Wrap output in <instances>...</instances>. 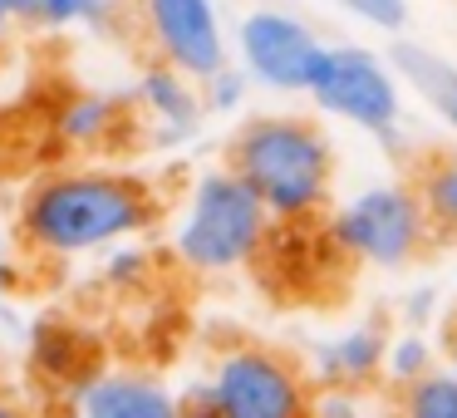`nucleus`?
Listing matches in <instances>:
<instances>
[{"label":"nucleus","instance_id":"f03ea898","mask_svg":"<svg viewBox=\"0 0 457 418\" xmlns=\"http://www.w3.org/2000/svg\"><path fill=\"white\" fill-rule=\"evenodd\" d=\"M227 168L280 227H310L335 197V143L305 113H256L231 133Z\"/></svg>","mask_w":457,"mask_h":418},{"label":"nucleus","instance_id":"aec40b11","mask_svg":"<svg viewBox=\"0 0 457 418\" xmlns=\"http://www.w3.org/2000/svg\"><path fill=\"white\" fill-rule=\"evenodd\" d=\"M148 276H153V256L138 247V237L104 251V280H109L113 290H138Z\"/></svg>","mask_w":457,"mask_h":418},{"label":"nucleus","instance_id":"f3484780","mask_svg":"<svg viewBox=\"0 0 457 418\" xmlns=\"http://www.w3.org/2000/svg\"><path fill=\"white\" fill-rule=\"evenodd\" d=\"M418 197L428 207L433 237H457V158H433L413 178Z\"/></svg>","mask_w":457,"mask_h":418},{"label":"nucleus","instance_id":"412c9836","mask_svg":"<svg viewBox=\"0 0 457 418\" xmlns=\"http://www.w3.org/2000/svg\"><path fill=\"white\" fill-rule=\"evenodd\" d=\"M349 21L369 25L378 35H403L408 25V0H335Z\"/></svg>","mask_w":457,"mask_h":418},{"label":"nucleus","instance_id":"dca6fc26","mask_svg":"<svg viewBox=\"0 0 457 418\" xmlns=\"http://www.w3.org/2000/svg\"><path fill=\"white\" fill-rule=\"evenodd\" d=\"M443 364V345H433V335L418 325H403L398 335H388V355H384V384L403 389L413 379H423L428 369Z\"/></svg>","mask_w":457,"mask_h":418},{"label":"nucleus","instance_id":"6ab92c4d","mask_svg":"<svg viewBox=\"0 0 457 418\" xmlns=\"http://www.w3.org/2000/svg\"><path fill=\"white\" fill-rule=\"evenodd\" d=\"M251 89H256L251 74L231 60V64H221L212 79H202V104H207V113H237L241 104L251 99Z\"/></svg>","mask_w":457,"mask_h":418},{"label":"nucleus","instance_id":"a211bd4d","mask_svg":"<svg viewBox=\"0 0 457 418\" xmlns=\"http://www.w3.org/2000/svg\"><path fill=\"white\" fill-rule=\"evenodd\" d=\"M394 394H398L394 408L403 418H457V374L447 364L428 369L423 379L394 389Z\"/></svg>","mask_w":457,"mask_h":418},{"label":"nucleus","instance_id":"1a4fd4ad","mask_svg":"<svg viewBox=\"0 0 457 418\" xmlns=\"http://www.w3.org/2000/svg\"><path fill=\"white\" fill-rule=\"evenodd\" d=\"M133 109H138V119L153 129L158 148H172V143H187L192 133H197L207 104H202V84L192 79V74L172 70V64H162V60H153L148 70L138 74Z\"/></svg>","mask_w":457,"mask_h":418},{"label":"nucleus","instance_id":"b1692460","mask_svg":"<svg viewBox=\"0 0 457 418\" xmlns=\"http://www.w3.org/2000/svg\"><path fill=\"white\" fill-rule=\"evenodd\" d=\"M443 364L457 374V310H453V320L443 325Z\"/></svg>","mask_w":457,"mask_h":418},{"label":"nucleus","instance_id":"393cba45","mask_svg":"<svg viewBox=\"0 0 457 418\" xmlns=\"http://www.w3.org/2000/svg\"><path fill=\"white\" fill-rule=\"evenodd\" d=\"M0 418H30V408H25V404H21V398H15L5 384H0Z\"/></svg>","mask_w":457,"mask_h":418},{"label":"nucleus","instance_id":"4be33fe9","mask_svg":"<svg viewBox=\"0 0 457 418\" xmlns=\"http://www.w3.org/2000/svg\"><path fill=\"white\" fill-rule=\"evenodd\" d=\"M310 418H369L364 389H339V384L315 389V398H310Z\"/></svg>","mask_w":457,"mask_h":418},{"label":"nucleus","instance_id":"20e7f679","mask_svg":"<svg viewBox=\"0 0 457 418\" xmlns=\"http://www.w3.org/2000/svg\"><path fill=\"white\" fill-rule=\"evenodd\" d=\"M310 369L276 345H231L178 394V418H310Z\"/></svg>","mask_w":457,"mask_h":418},{"label":"nucleus","instance_id":"9d476101","mask_svg":"<svg viewBox=\"0 0 457 418\" xmlns=\"http://www.w3.org/2000/svg\"><path fill=\"white\" fill-rule=\"evenodd\" d=\"M104 369V355L94 345V335L74 320H40L30 330V374L40 379L50 394L74 398L94 374Z\"/></svg>","mask_w":457,"mask_h":418},{"label":"nucleus","instance_id":"0eeeda50","mask_svg":"<svg viewBox=\"0 0 457 418\" xmlns=\"http://www.w3.org/2000/svg\"><path fill=\"white\" fill-rule=\"evenodd\" d=\"M320 54L325 40L315 35V25L280 5H251L231 30V60L266 94H305Z\"/></svg>","mask_w":457,"mask_h":418},{"label":"nucleus","instance_id":"2eb2a0df","mask_svg":"<svg viewBox=\"0 0 457 418\" xmlns=\"http://www.w3.org/2000/svg\"><path fill=\"white\" fill-rule=\"evenodd\" d=\"M15 21L30 30H104L119 0H11Z\"/></svg>","mask_w":457,"mask_h":418},{"label":"nucleus","instance_id":"7ed1b4c3","mask_svg":"<svg viewBox=\"0 0 457 418\" xmlns=\"http://www.w3.org/2000/svg\"><path fill=\"white\" fill-rule=\"evenodd\" d=\"M270 241L276 217L231 168L202 172L172 222V256L197 276H231L256 266Z\"/></svg>","mask_w":457,"mask_h":418},{"label":"nucleus","instance_id":"bb28decb","mask_svg":"<svg viewBox=\"0 0 457 418\" xmlns=\"http://www.w3.org/2000/svg\"><path fill=\"white\" fill-rule=\"evenodd\" d=\"M15 25H21V21H15V5H11V0H0V50H5V40H11Z\"/></svg>","mask_w":457,"mask_h":418},{"label":"nucleus","instance_id":"4468645a","mask_svg":"<svg viewBox=\"0 0 457 418\" xmlns=\"http://www.w3.org/2000/svg\"><path fill=\"white\" fill-rule=\"evenodd\" d=\"M388 60H394L403 89H413L428 104V113L457 133V60L428 50V45H408V40H398Z\"/></svg>","mask_w":457,"mask_h":418},{"label":"nucleus","instance_id":"cd10ccee","mask_svg":"<svg viewBox=\"0 0 457 418\" xmlns=\"http://www.w3.org/2000/svg\"><path fill=\"white\" fill-rule=\"evenodd\" d=\"M384 418H403V414H398V408H394V414H384Z\"/></svg>","mask_w":457,"mask_h":418},{"label":"nucleus","instance_id":"6e6552de","mask_svg":"<svg viewBox=\"0 0 457 418\" xmlns=\"http://www.w3.org/2000/svg\"><path fill=\"white\" fill-rule=\"evenodd\" d=\"M143 40L153 45V60L212 79L221 64H231V30L221 21V0H138Z\"/></svg>","mask_w":457,"mask_h":418},{"label":"nucleus","instance_id":"5701e85b","mask_svg":"<svg viewBox=\"0 0 457 418\" xmlns=\"http://www.w3.org/2000/svg\"><path fill=\"white\" fill-rule=\"evenodd\" d=\"M437 315V290H413V296H408L403 300V320H408V325H418V330H428V320H433Z\"/></svg>","mask_w":457,"mask_h":418},{"label":"nucleus","instance_id":"f8f14e48","mask_svg":"<svg viewBox=\"0 0 457 418\" xmlns=\"http://www.w3.org/2000/svg\"><path fill=\"white\" fill-rule=\"evenodd\" d=\"M384 355H388V330L378 320H364V325H349L339 335L320 339L310 349V384L325 389H378L384 384Z\"/></svg>","mask_w":457,"mask_h":418},{"label":"nucleus","instance_id":"f257e3e1","mask_svg":"<svg viewBox=\"0 0 457 418\" xmlns=\"http://www.w3.org/2000/svg\"><path fill=\"white\" fill-rule=\"evenodd\" d=\"M158 217L162 202L148 178L84 163V168H60L30 182L15 207V231L35 256L74 261L143 237Z\"/></svg>","mask_w":457,"mask_h":418},{"label":"nucleus","instance_id":"9b49d317","mask_svg":"<svg viewBox=\"0 0 457 418\" xmlns=\"http://www.w3.org/2000/svg\"><path fill=\"white\" fill-rule=\"evenodd\" d=\"M70 408L74 418H178V394L143 369H99Z\"/></svg>","mask_w":457,"mask_h":418},{"label":"nucleus","instance_id":"ddd939ff","mask_svg":"<svg viewBox=\"0 0 457 418\" xmlns=\"http://www.w3.org/2000/svg\"><path fill=\"white\" fill-rule=\"evenodd\" d=\"M133 123H138V109L129 99H119V94H99V89L70 94L60 104V113H54V133L74 153L119 148V138H129Z\"/></svg>","mask_w":457,"mask_h":418},{"label":"nucleus","instance_id":"39448f33","mask_svg":"<svg viewBox=\"0 0 457 418\" xmlns=\"http://www.w3.org/2000/svg\"><path fill=\"white\" fill-rule=\"evenodd\" d=\"M325 237L339 256L374 271H403L433 247V222L413 182H369L339 202L325 222Z\"/></svg>","mask_w":457,"mask_h":418},{"label":"nucleus","instance_id":"a878e982","mask_svg":"<svg viewBox=\"0 0 457 418\" xmlns=\"http://www.w3.org/2000/svg\"><path fill=\"white\" fill-rule=\"evenodd\" d=\"M0 290H5V296H11V290H21V266H15V261H5V256H0Z\"/></svg>","mask_w":457,"mask_h":418},{"label":"nucleus","instance_id":"423d86ee","mask_svg":"<svg viewBox=\"0 0 457 418\" xmlns=\"http://www.w3.org/2000/svg\"><path fill=\"white\" fill-rule=\"evenodd\" d=\"M305 99L315 104L325 119H339L349 129L369 133L398 153V129H403V79H398L394 60L369 45H325L315 64Z\"/></svg>","mask_w":457,"mask_h":418}]
</instances>
